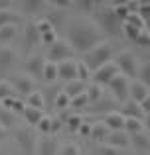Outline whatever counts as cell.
Returning <instances> with one entry per match:
<instances>
[{"mask_svg": "<svg viewBox=\"0 0 150 155\" xmlns=\"http://www.w3.org/2000/svg\"><path fill=\"white\" fill-rule=\"evenodd\" d=\"M105 39H107V34L101 30L99 24L89 18H75L67 24V41L71 43L75 53L85 55Z\"/></svg>", "mask_w": 150, "mask_h": 155, "instance_id": "6da1fadb", "label": "cell"}, {"mask_svg": "<svg viewBox=\"0 0 150 155\" xmlns=\"http://www.w3.org/2000/svg\"><path fill=\"white\" fill-rule=\"evenodd\" d=\"M113 57H115V51H113V45L105 39V41H101L99 45H95L89 53H85V57L81 61H83L85 65H87V69L91 71V75L97 71L99 67H103V65H107L109 61H113Z\"/></svg>", "mask_w": 150, "mask_h": 155, "instance_id": "7a4b0ae2", "label": "cell"}, {"mask_svg": "<svg viewBox=\"0 0 150 155\" xmlns=\"http://www.w3.org/2000/svg\"><path fill=\"white\" fill-rule=\"evenodd\" d=\"M113 61H115V65L119 67L120 75H124L127 79H136V75H138V59H136V55L132 51H120L119 55L113 57Z\"/></svg>", "mask_w": 150, "mask_h": 155, "instance_id": "3957f363", "label": "cell"}, {"mask_svg": "<svg viewBox=\"0 0 150 155\" xmlns=\"http://www.w3.org/2000/svg\"><path fill=\"white\" fill-rule=\"evenodd\" d=\"M77 55L75 49L71 47V43L67 39H58L55 43H51L50 49H47V59L50 63H61V61H67V59H73Z\"/></svg>", "mask_w": 150, "mask_h": 155, "instance_id": "277c9868", "label": "cell"}, {"mask_svg": "<svg viewBox=\"0 0 150 155\" xmlns=\"http://www.w3.org/2000/svg\"><path fill=\"white\" fill-rule=\"evenodd\" d=\"M101 6H103V10L99 12V22H97V24L101 26V30H103L105 34L117 35L120 31V28H123V22H119V18L113 14L111 2H109V4H101Z\"/></svg>", "mask_w": 150, "mask_h": 155, "instance_id": "5b68a950", "label": "cell"}, {"mask_svg": "<svg viewBox=\"0 0 150 155\" xmlns=\"http://www.w3.org/2000/svg\"><path fill=\"white\" fill-rule=\"evenodd\" d=\"M14 137L18 141V145L22 147V151L26 155H36V147H38V137L32 132L28 126H22V128H16Z\"/></svg>", "mask_w": 150, "mask_h": 155, "instance_id": "8992f818", "label": "cell"}, {"mask_svg": "<svg viewBox=\"0 0 150 155\" xmlns=\"http://www.w3.org/2000/svg\"><path fill=\"white\" fill-rule=\"evenodd\" d=\"M109 88H111L113 96H115V100H119V102H127L128 100V88H131V79H127L124 75H117L115 79L111 81V83L107 84Z\"/></svg>", "mask_w": 150, "mask_h": 155, "instance_id": "52a82bcc", "label": "cell"}, {"mask_svg": "<svg viewBox=\"0 0 150 155\" xmlns=\"http://www.w3.org/2000/svg\"><path fill=\"white\" fill-rule=\"evenodd\" d=\"M119 73L120 71H119V67L115 65V61H109L107 65H103V67L97 69L91 77H93V81H95V84H99V87H103V84H105V87H107V84L111 83Z\"/></svg>", "mask_w": 150, "mask_h": 155, "instance_id": "ba28073f", "label": "cell"}, {"mask_svg": "<svg viewBox=\"0 0 150 155\" xmlns=\"http://www.w3.org/2000/svg\"><path fill=\"white\" fill-rule=\"evenodd\" d=\"M59 153V140L58 136H44L38 140L36 155H58Z\"/></svg>", "mask_w": 150, "mask_h": 155, "instance_id": "9c48e42d", "label": "cell"}, {"mask_svg": "<svg viewBox=\"0 0 150 155\" xmlns=\"http://www.w3.org/2000/svg\"><path fill=\"white\" fill-rule=\"evenodd\" d=\"M10 83H12V87H14V91L20 92V94H24V96H28L30 92L36 91L34 79H32L30 75H14Z\"/></svg>", "mask_w": 150, "mask_h": 155, "instance_id": "30bf717a", "label": "cell"}, {"mask_svg": "<svg viewBox=\"0 0 150 155\" xmlns=\"http://www.w3.org/2000/svg\"><path fill=\"white\" fill-rule=\"evenodd\" d=\"M58 79L65 81V83L77 79V61L75 59H67V61L58 63Z\"/></svg>", "mask_w": 150, "mask_h": 155, "instance_id": "8fae6325", "label": "cell"}, {"mask_svg": "<svg viewBox=\"0 0 150 155\" xmlns=\"http://www.w3.org/2000/svg\"><path fill=\"white\" fill-rule=\"evenodd\" d=\"M18 61V51L10 45H0V69L8 71L14 67V63Z\"/></svg>", "mask_w": 150, "mask_h": 155, "instance_id": "7c38bea8", "label": "cell"}, {"mask_svg": "<svg viewBox=\"0 0 150 155\" xmlns=\"http://www.w3.org/2000/svg\"><path fill=\"white\" fill-rule=\"evenodd\" d=\"M22 22H24V16L20 12H16L14 8H10V6L0 8V28L2 26H18Z\"/></svg>", "mask_w": 150, "mask_h": 155, "instance_id": "4fadbf2b", "label": "cell"}, {"mask_svg": "<svg viewBox=\"0 0 150 155\" xmlns=\"http://www.w3.org/2000/svg\"><path fill=\"white\" fill-rule=\"evenodd\" d=\"M150 94V88L148 87H144L140 81H131V88H128V100H132V102H136V104H140L144 98Z\"/></svg>", "mask_w": 150, "mask_h": 155, "instance_id": "5bb4252c", "label": "cell"}, {"mask_svg": "<svg viewBox=\"0 0 150 155\" xmlns=\"http://www.w3.org/2000/svg\"><path fill=\"white\" fill-rule=\"evenodd\" d=\"M44 65H46V59L42 55H32L30 59L24 63V69L30 73L32 79H42V71H44Z\"/></svg>", "mask_w": 150, "mask_h": 155, "instance_id": "9a60e30c", "label": "cell"}, {"mask_svg": "<svg viewBox=\"0 0 150 155\" xmlns=\"http://www.w3.org/2000/svg\"><path fill=\"white\" fill-rule=\"evenodd\" d=\"M107 145H111V147H115V149L128 147V145H131V136H128L124 130H119V132H109Z\"/></svg>", "mask_w": 150, "mask_h": 155, "instance_id": "2e32d148", "label": "cell"}, {"mask_svg": "<svg viewBox=\"0 0 150 155\" xmlns=\"http://www.w3.org/2000/svg\"><path fill=\"white\" fill-rule=\"evenodd\" d=\"M103 124L109 128V132H119V130H124V116L119 110H113V112L105 114Z\"/></svg>", "mask_w": 150, "mask_h": 155, "instance_id": "e0dca14e", "label": "cell"}, {"mask_svg": "<svg viewBox=\"0 0 150 155\" xmlns=\"http://www.w3.org/2000/svg\"><path fill=\"white\" fill-rule=\"evenodd\" d=\"M24 43H26L28 49H34V47H38L42 43V38H40V31L36 28V22L26 26V30H24Z\"/></svg>", "mask_w": 150, "mask_h": 155, "instance_id": "ac0fdd59", "label": "cell"}, {"mask_svg": "<svg viewBox=\"0 0 150 155\" xmlns=\"http://www.w3.org/2000/svg\"><path fill=\"white\" fill-rule=\"evenodd\" d=\"M119 112L123 114L124 118H136V120H142L144 118V112H142V108H140V104L132 102V100H127Z\"/></svg>", "mask_w": 150, "mask_h": 155, "instance_id": "d6986e66", "label": "cell"}, {"mask_svg": "<svg viewBox=\"0 0 150 155\" xmlns=\"http://www.w3.org/2000/svg\"><path fill=\"white\" fill-rule=\"evenodd\" d=\"M87 91V83H83V81H69V83H65V87H63V92H65L69 98H75V96L83 94V92Z\"/></svg>", "mask_w": 150, "mask_h": 155, "instance_id": "ffe728a7", "label": "cell"}, {"mask_svg": "<svg viewBox=\"0 0 150 155\" xmlns=\"http://www.w3.org/2000/svg\"><path fill=\"white\" fill-rule=\"evenodd\" d=\"M20 8L28 14H40V12H46L50 4L42 2V0H30V2H20Z\"/></svg>", "mask_w": 150, "mask_h": 155, "instance_id": "44dd1931", "label": "cell"}, {"mask_svg": "<svg viewBox=\"0 0 150 155\" xmlns=\"http://www.w3.org/2000/svg\"><path fill=\"white\" fill-rule=\"evenodd\" d=\"M26 106L36 108V110H42V112H44V108H46V96H44L40 91L30 92V94L26 96Z\"/></svg>", "mask_w": 150, "mask_h": 155, "instance_id": "7402d4cb", "label": "cell"}, {"mask_svg": "<svg viewBox=\"0 0 150 155\" xmlns=\"http://www.w3.org/2000/svg\"><path fill=\"white\" fill-rule=\"evenodd\" d=\"M124 132L128 136H136V134L144 132V124L142 120H136V118H124Z\"/></svg>", "mask_w": 150, "mask_h": 155, "instance_id": "603a6c76", "label": "cell"}, {"mask_svg": "<svg viewBox=\"0 0 150 155\" xmlns=\"http://www.w3.org/2000/svg\"><path fill=\"white\" fill-rule=\"evenodd\" d=\"M124 24H128V26L136 28L138 31H146V30H148V26H146V20H144L142 16L138 14V12H131V14H128V18L124 20Z\"/></svg>", "mask_w": 150, "mask_h": 155, "instance_id": "cb8c5ba5", "label": "cell"}, {"mask_svg": "<svg viewBox=\"0 0 150 155\" xmlns=\"http://www.w3.org/2000/svg\"><path fill=\"white\" fill-rule=\"evenodd\" d=\"M44 18H46L51 26H54V30H55V28H61V24L65 22V14H63L61 10H55V8H51V10L47 12V16H44Z\"/></svg>", "mask_w": 150, "mask_h": 155, "instance_id": "d4e9b609", "label": "cell"}, {"mask_svg": "<svg viewBox=\"0 0 150 155\" xmlns=\"http://www.w3.org/2000/svg\"><path fill=\"white\" fill-rule=\"evenodd\" d=\"M22 114H24V118H26V122H28L30 126H38V124H40V120L44 118V112H42V110L30 108V106H26Z\"/></svg>", "mask_w": 150, "mask_h": 155, "instance_id": "484cf974", "label": "cell"}, {"mask_svg": "<svg viewBox=\"0 0 150 155\" xmlns=\"http://www.w3.org/2000/svg\"><path fill=\"white\" fill-rule=\"evenodd\" d=\"M42 79L46 81V83H55V81H58V65L46 61L44 71H42Z\"/></svg>", "mask_w": 150, "mask_h": 155, "instance_id": "4316f807", "label": "cell"}, {"mask_svg": "<svg viewBox=\"0 0 150 155\" xmlns=\"http://www.w3.org/2000/svg\"><path fill=\"white\" fill-rule=\"evenodd\" d=\"M136 81H140L144 87L150 88V59H146L142 65H138V75H136Z\"/></svg>", "mask_w": 150, "mask_h": 155, "instance_id": "83f0119b", "label": "cell"}, {"mask_svg": "<svg viewBox=\"0 0 150 155\" xmlns=\"http://www.w3.org/2000/svg\"><path fill=\"white\" fill-rule=\"evenodd\" d=\"M111 8H113V14L119 18V22H124L131 14L127 8V2H111Z\"/></svg>", "mask_w": 150, "mask_h": 155, "instance_id": "f1b7e54d", "label": "cell"}, {"mask_svg": "<svg viewBox=\"0 0 150 155\" xmlns=\"http://www.w3.org/2000/svg\"><path fill=\"white\" fill-rule=\"evenodd\" d=\"M85 94H87V98H89V102H93V104H97L101 98H103V88L99 87V84H89L87 87V91H85Z\"/></svg>", "mask_w": 150, "mask_h": 155, "instance_id": "f546056e", "label": "cell"}, {"mask_svg": "<svg viewBox=\"0 0 150 155\" xmlns=\"http://www.w3.org/2000/svg\"><path fill=\"white\" fill-rule=\"evenodd\" d=\"M107 136H109V128L103 124V122H99V124H93L91 126V137L93 140H107Z\"/></svg>", "mask_w": 150, "mask_h": 155, "instance_id": "4dcf8cb0", "label": "cell"}, {"mask_svg": "<svg viewBox=\"0 0 150 155\" xmlns=\"http://www.w3.org/2000/svg\"><path fill=\"white\" fill-rule=\"evenodd\" d=\"M16 26H2L0 28V43L2 45H8V41H12V39L16 38Z\"/></svg>", "mask_w": 150, "mask_h": 155, "instance_id": "1f68e13d", "label": "cell"}, {"mask_svg": "<svg viewBox=\"0 0 150 155\" xmlns=\"http://www.w3.org/2000/svg\"><path fill=\"white\" fill-rule=\"evenodd\" d=\"M4 98H16V91L10 81L0 79V100H4Z\"/></svg>", "mask_w": 150, "mask_h": 155, "instance_id": "d6a6232c", "label": "cell"}, {"mask_svg": "<svg viewBox=\"0 0 150 155\" xmlns=\"http://www.w3.org/2000/svg\"><path fill=\"white\" fill-rule=\"evenodd\" d=\"M14 122H16L14 112L0 108V126H2V128H6V130H8V128H12V126H14Z\"/></svg>", "mask_w": 150, "mask_h": 155, "instance_id": "836d02e7", "label": "cell"}, {"mask_svg": "<svg viewBox=\"0 0 150 155\" xmlns=\"http://www.w3.org/2000/svg\"><path fill=\"white\" fill-rule=\"evenodd\" d=\"M69 102H71V98L65 94L63 91H59L58 94H55V98H54V106L58 110H65V108H69Z\"/></svg>", "mask_w": 150, "mask_h": 155, "instance_id": "e575fe53", "label": "cell"}, {"mask_svg": "<svg viewBox=\"0 0 150 155\" xmlns=\"http://www.w3.org/2000/svg\"><path fill=\"white\" fill-rule=\"evenodd\" d=\"M51 122H54V118H51V116H44L42 120H40V124L36 126L38 132L44 134V136H51Z\"/></svg>", "mask_w": 150, "mask_h": 155, "instance_id": "d590c367", "label": "cell"}, {"mask_svg": "<svg viewBox=\"0 0 150 155\" xmlns=\"http://www.w3.org/2000/svg\"><path fill=\"white\" fill-rule=\"evenodd\" d=\"M83 116H79V114H73V116L67 118V128H69L71 134H77V130L81 128V124H83Z\"/></svg>", "mask_w": 150, "mask_h": 155, "instance_id": "8d00e7d4", "label": "cell"}, {"mask_svg": "<svg viewBox=\"0 0 150 155\" xmlns=\"http://www.w3.org/2000/svg\"><path fill=\"white\" fill-rule=\"evenodd\" d=\"M91 112H93V114H99V112H107V114H109V112H113V102L101 98L95 106H91Z\"/></svg>", "mask_w": 150, "mask_h": 155, "instance_id": "74e56055", "label": "cell"}, {"mask_svg": "<svg viewBox=\"0 0 150 155\" xmlns=\"http://www.w3.org/2000/svg\"><path fill=\"white\" fill-rule=\"evenodd\" d=\"M89 79H91V71L87 69V65H85L83 61H77V81L87 83Z\"/></svg>", "mask_w": 150, "mask_h": 155, "instance_id": "f35d334b", "label": "cell"}, {"mask_svg": "<svg viewBox=\"0 0 150 155\" xmlns=\"http://www.w3.org/2000/svg\"><path fill=\"white\" fill-rule=\"evenodd\" d=\"M148 141L150 137L144 136V134H136V136H131V143H134L138 149H148Z\"/></svg>", "mask_w": 150, "mask_h": 155, "instance_id": "ab89813d", "label": "cell"}, {"mask_svg": "<svg viewBox=\"0 0 150 155\" xmlns=\"http://www.w3.org/2000/svg\"><path fill=\"white\" fill-rule=\"evenodd\" d=\"M58 155H81V149H79L77 143H73V141H67V143H63L61 151Z\"/></svg>", "mask_w": 150, "mask_h": 155, "instance_id": "60d3db41", "label": "cell"}, {"mask_svg": "<svg viewBox=\"0 0 150 155\" xmlns=\"http://www.w3.org/2000/svg\"><path fill=\"white\" fill-rule=\"evenodd\" d=\"M36 28H38V31H40V38H42L44 34H50V31H55V30H54V26H51V24L47 22L46 18H40L38 22H36Z\"/></svg>", "mask_w": 150, "mask_h": 155, "instance_id": "b9f144b4", "label": "cell"}, {"mask_svg": "<svg viewBox=\"0 0 150 155\" xmlns=\"http://www.w3.org/2000/svg\"><path fill=\"white\" fill-rule=\"evenodd\" d=\"M120 30L124 31V35H127V38L131 39V41H136V39H138V35L142 34V31H138V30H136V28L128 26V24H124V22H123V28H120Z\"/></svg>", "mask_w": 150, "mask_h": 155, "instance_id": "7bdbcfd3", "label": "cell"}, {"mask_svg": "<svg viewBox=\"0 0 150 155\" xmlns=\"http://www.w3.org/2000/svg\"><path fill=\"white\" fill-rule=\"evenodd\" d=\"M71 108H85V106H89V98H87V94H79V96H75V98H71V102H69Z\"/></svg>", "mask_w": 150, "mask_h": 155, "instance_id": "ee69618b", "label": "cell"}, {"mask_svg": "<svg viewBox=\"0 0 150 155\" xmlns=\"http://www.w3.org/2000/svg\"><path fill=\"white\" fill-rule=\"evenodd\" d=\"M95 153H97V155H120V151H119V149L111 147V145H107V143H105V145H101V147L97 149Z\"/></svg>", "mask_w": 150, "mask_h": 155, "instance_id": "f6af8a7d", "label": "cell"}, {"mask_svg": "<svg viewBox=\"0 0 150 155\" xmlns=\"http://www.w3.org/2000/svg\"><path fill=\"white\" fill-rule=\"evenodd\" d=\"M91 122H83V124H81V128L77 130V134H79V136H83V137H91Z\"/></svg>", "mask_w": 150, "mask_h": 155, "instance_id": "bcb514c9", "label": "cell"}, {"mask_svg": "<svg viewBox=\"0 0 150 155\" xmlns=\"http://www.w3.org/2000/svg\"><path fill=\"white\" fill-rule=\"evenodd\" d=\"M134 43H138V45H144V47H150V31H142V34L138 35V39H136Z\"/></svg>", "mask_w": 150, "mask_h": 155, "instance_id": "7dc6e473", "label": "cell"}, {"mask_svg": "<svg viewBox=\"0 0 150 155\" xmlns=\"http://www.w3.org/2000/svg\"><path fill=\"white\" fill-rule=\"evenodd\" d=\"M58 31H50V34H44L42 35V43H47V45H51V43L58 41Z\"/></svg>", "mask_w": 150, "mask_h": 155, "instance_id": "c3c4849f", "label": "cell"}, {"mask_svg": "<svg viewBox=\"0 0 150 155\" xmlns=\"http://www.w3.org/2000/svg\"><path fill=\"white\" fill-rule=\"evenodd\" d=\"M59 128H61V122H59L58 118H54V122H51V136H58Z\"/></svg>", "mask_w": 150, "mask_h": 155, "instance_id": "681fc988", "label": "cell"}, {"mask_svg": "<svg viewBox=\"0 0 150 155\" xmlns=\"http://www.w3.org/2000/svg\"><path fill=\"white\" fill-rule=\"evenodd\" d=\"M140 108H142V112H144V114H150V94L142 100V102H140Z\"/></svg>", "mask_w": 150, "mask_h": 155, "instance_id": "f907efd6", "label": "cell"}, {"mask_svg": "<svg viewBox=\"0 0 150 155\" xmlns=\"http://www.w3.org/2000/svg\"><path fill=\"white\" fill-rule=\"evenodd\" d=\"M142 124H144V128H146V130H150V114H144Z\"/></svg>", "mask_w": 150, "mask_h": 155, "instance_id": "816d5d0a", "label": "cell"}, {"mask_svg": "<svg viewBox=\"0 0 150 155\" xmlns=\"http://www.w3.org/2000/svg\"><path fill=\"white\" fill-rule=\"evenodd\" d=\"M6 136H8V130L0 126V141H2V140H4V137H6Z\"/></svg>", "mask_w": 150, "mask_h": 155, "instance_id": "f5cc1de1", "label": "cell"}, {"mask_svg": "<svg viewBox=\"0 0 150 155\" xmlns=\"http://www.w3.org/2000/svg\"><path fill=\"white\" fill-rule=\"evenodd\" d=\"M148 153H150V141H148Z\"/></svg>", "mask_w": 150, "mask_h": 155, "instance_id": "db71d44e", "label": "cell"}, {"mask_svg": "<svg viewBox=\"0 0 150 155\" xmlns=\"http://www.w3.org/2000/svg\"><path fill=\"white\" fill-rule=\"evenodd\" d=\"M140 155H150V153H140Z\"/></svg>", "mask_w": 150, "mask_h": 155, "instance_id": "11a10c76", "label": "cell"}]
</instances>
